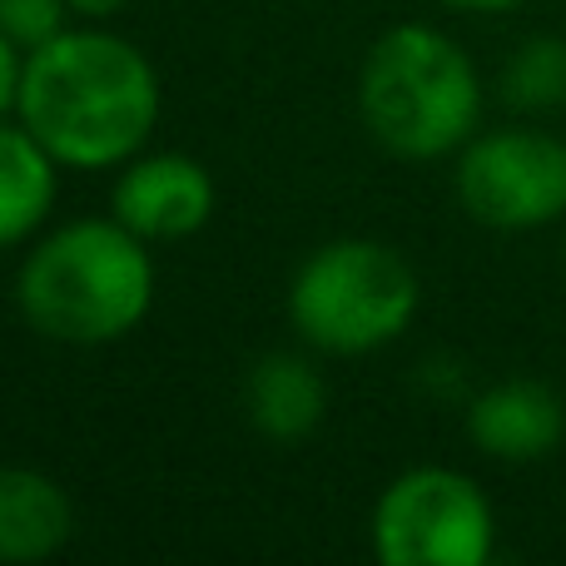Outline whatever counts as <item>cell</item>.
<instances>
[{
	"label": "cell",
	"mask_w": 566,
	"mask_h": 566,
	"mask_svg": "<svg viewBox=\"0 0 566 566\" xmlns=\"http://www.w3.org/2000/svg\"><path fill=\"white\" fill-rule=\"evenodd\" d=\"M15 109L60 165H129L159 119V75L125 35L60 30L25 55Z\"/></svg>",
	"instance_id": "obj_1"
},
{
	"label": "cell",
	"mask_w": 566,
	"mask_h": 566,
	"mask_svg": "<svg viewBox=\"0 0 566 566\" xmlns=\"http://www.w3.org/2000/svg\"><path fill=\"white\" fill-rule=\"evenodd\" d=\"M15 303L40 338L115 343L155 303L149 239L109 219H75L55 229L20 264Z\"/></svg>",
	"instance_id": "obj_2"
},
{
	"label": "cell",
	"mask_w": 566,
	"mask_h": 566,
	"mask_svg": "<svg viewBox=\"0 0 566 566\" xmlns=\"http://www.w3.org/2000/svg\"><path fill=\"white\" fill-rule=\"evenodd\" d=\"M368 135L398 159H442L478 135L482 80L468 50L432 25H392L358 75Z\"/></svg>",
	"instance_id": "obj_3"
},
{
	"label": "cell",
	"mask_w": 566,
	"mask_h": 566,
	"mask_svg": "<svg viewBox=\"0 0 566 566\" xmlns=\"http://www.w3.org/2000/svg\"><path fill=\"white\" fill-rule=\"evenodd\" d=\"M418 313V274L378 239H333L298 264L289 318L323 353H373L402 338Z\"/></svg>",
	"instance_id": "obj_4"
},
{
	"label": "cell",
	"mask_w": 566,
	"mask_h": 566,
	"mask_svg": "<svg viewBox=\"0 0 566 566\" xmlns=\"http://www.w3.org/2000/svg\"><path fill=\"white\" fill-rule=\"evenodd\" d=\"M492 537V502L452 468L402 472L373 507V557L382 566H482Z\"/></svg>",
	"instance_id": "obj_5"
},
{
	"label": "cell",
	"mask_w": 566,
	"mask_h": 566,
	"mask_svg": "<svg viewBox=\"0 0 566 566\" xmlns=\"http://www.w3.org/2000/svg\"><path fill=\"white\" fill-rule=\"evenodd\" d=\"M458 199L478 224L522 234L566 214V139L547 129H488L458 155Z\"/></svg>",
	"instance_id": "obj_6"
},
{
	"label": "cell",
	"mask_w": 566,
	"mask_h": 566,
	"mask_svg": "<svg viewBox=\"0 0 566 566\" xmlns=\"http://www.w3.org/2000/svg\"><path fill=\"white\" fill-rule=\"evenodd\" d=\"M109 209L139 239H189L214 214V179L189 155H135L115 179Z\"/></svg>",
	"instance_id": "obj_7"
},
{
	"label": "cell",
	"mask_w": 566,
	"mask_h": 566,
	"mask_svg": "<svg viewBox=\"0 0 566 566\" xmlns=\"http://www.w3.org/2000/svg\"><path fill=\"white\" fill-rule=\"evenodd\" d=\"M468 438L497 462H537L562 448L566 402L537 378L492 382L468 408Z\"/></svg>",
	"instance_id": "obj_8"
},
{
	"label": "cell",
	"mask_w": 566,
	"mask_h": 566,
	"mask_svg": "<svg viewBox=\"0 0 566 566\" xmlns=\"http://www.w3.org/2000/svg\"><path fill=\"white\" fill-rule=\"evenodd\" d=\"M75 532V512L55 478L0 468V562H45Z\"/></svg>",
	"instance_id": "obj_9"
},
{
	"label": "cell",
	"mask_w": 566,
	"mask_h": 566,
	"mask_svg": "<svg viewBox=\"0 0 566 566\" xmlns=\"http://www.w3.org/2000/svg\"><path fill=\"white\" fill-rule=\"evenodd\" d=\"M244 408H249V422L264 438L298 442L323 422L328 392H323V378L308 363L293 358V353H279V358L254 363L249 388H244Z\"/></svg>",
	"instance_id": "obj_10"
},
{
	"label": "cell",
	"mask_w": 566,
	"mask_h": 566,
	"mask_svg": "<svg viewBox=\"0 0 566 566\" xmlns=\"http://www.w3.org/2000/svg\"><path fill=\"white\" fill-rule=\"evenodd\" d=\"M60 159L25 125H0V249L30 239L55 205Z\"/></svg>",
	"instance_id": "obj_11"
},
{
	"label": "cell",
	"mask_w": 566,
	"mask_h": 566,
	"mask_svg": "<svg viewBox=\"0 0 566 566\" xmlns=\"http://www.w3.org/2000/svg\"><path fill=\"white\" fill-rule=\"evenodd\" d=\"M502 90L517 109H562L566 105V40L532 35L502 70Z\"/></svg>",
	"instance_id": "obj_12"
},
{
	"label": "cell",
	"mask_w": 566,
	"mask_h": 566,
	"mask_svg": "<svg viewBox=\"0 0 566 566\" xmlns=\"http://www.w3.org/2000/svg\"><path fill=\"white\" fill-rule=\"evenodd\" d=\"M70 0H0V35H10L20 50H40L65 30Z\"/></svg>",
	"instance_id": "obj_13"
},
{
	"label": "cell",
	"mask_w": 566,
	"mask_h": 566,
	"mask_svg": "<svg viewBox=\"0 0 566 566\" xmlns=\"http://www.w3.org/2000/svg\"><path fill=\"white\" fill-rule=\"evenodd\" d=\"M20 75H25V50H20L10 35H0V119H6V109H15Z\"/></svg>",
	"instance_id": "obj_14"
},
{
	"label": "cell",
	"mask_w": 566,
	"mask_h": 566,
	"mask_svg": "<svg viewBox=\"0 0 566 566\" xmlns=\"http://www.w3.org/2000/svg\"><path fill=\"white\" fill-rule=\"evenodd\" d=\"M119 6H125V0H70V10L85 20H105V15H115Z\"/></svg>",
	"instance_id": "obj_15"
},
{
	"label": "cell",
	"mask_w": 566,
	"mask_h": 566,
	"mask_svg": "<svg viewBox=\"0 0 566 566\" xmlns=\"http://www.w3.org/2000/svg\"><path fill=\"white\" fill-rule=\"evenodd\" d=\"M442 6H458V10H482V15H502V10H517L522 0H442Z\"/></svg>",
	"instance_id": "obj_16"
}]
</instances>
